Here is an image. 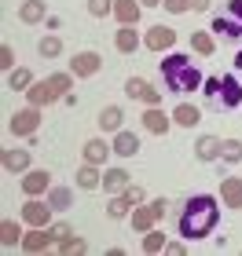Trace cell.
I'll list each match as a JSON object with an SVG mask.
<instances>
[{
  "mask_svg": "<svg viewBox=\"0 0 242 256\" xmlns=\"http://www.w3.org/2000/svg\"><path fill=\"white\" fill-rule=\"evenodd\" d=\"M136 44H140V37H136V30L132 26H125V30H118V52H136Z\"/></svg>",
  "mask_w": 242,
  "mask_h": 256,
  "instance_id": "cell-22",
  "label": "cell"
},
{
  "mask_svg": "<svg viewBox=\"0 0 242 256\" xmlns=\"http://www.w3.org/2000/svg\"><path fill=\"white\" fill-rule=\"evenodd\" d=\"M172 118H176V124H183V128H194L202 121V114H198V106H191V102H180V106L172 110Z\"/></svg>",
  "mask_w": 242,
  "mask_h": 256,
  "instance_id": "cell-12",
  "label": "cell"
},
{
  "mask_svg": "<svg viewBox=\"0 0 242 256\" xmlns=\"http://www.w3.org/2000/svg\"><path fill=\"white\" fill-rule=\"evenodd\" d=\"M125 198H129L132 205H140V202H143V190H140V187H125Z\"/></svg>",
  "mask_w": 242,
  "mask_h": 256,
  "instance_id": "cell-38",
  "label": "cell"
},
{
  "mask_svg": "<svg viewBox=\"0 0 242 256\" xmlns=\"http://www.w3.org/2000/svg\"><path fill=\"white\" fill-rule=\"evenodd\" d=\"M114 15H118L125 26H132V22L140 18V4H136V0H118V4H114Z\"/></svg>",
  "mask_w": 242,
  "mask_h": 256,
  "instance_id": "cell-14",
  "label": "cell"
},
{
  "mask_svg": "<svg viewBox=\"0 0 242 256\" xmlns=\"http://www.w3.org/2000/svg\"><path fill=\"white\" fill-rule=\"evenodd\" d=\"M161 77H165V88H169V92H180V96L205 84L202 70L194 66L187 55H180V52H172V55H165V59H161Z\"/></svg>",
  "mask_w": 242,
  "mask_h": 256,
  "instance_id": "cell-2",
  "label": "cell"
},
{
  "mask_svg": "<svg viewBox=\"0 0 242 256\" xmlns=\"http://www.w3.org/2000/svg\"><path fill=\"white\" fill-rule=\"evenodd\" d=\"M125 92H129V99H143V102H151V106H158V92L147 84V80H140V77H129L125 80Z\"/></svg>",
  "mask_w": 242,
  "mask_h": 256,
  "instance_id": "cell-6",
  "label": "cell"
},
{
  "mask_svg": "<svg viewBox=\"0 0 242 256\" xmlns=\"http://www.w3.org/2000/svg\"><path fill=\"white\" fill-rule=\"evenodd\" d=\"M99 128H107V132H121V110L118 106H107L99 114Z\"/></svg>",
  "mask_w": 242,
  "mask_h": 256,
  "instance_id": "cell-19",
  "label": "cell"
},
{
  "mask_svg": "<svg viewBox=\"0 0 242 256\" xmlns=\"http://www.w3.org/2000/svg\"><path fill=\"white\" fill-rule=\"evenodd\" d=\"M143 124H147V132L161 136V132H165V128H169V118H165V114H161V110H147V114H143Z\"/></svg>",
  "mask_w": 242,
  "mask_h": 256,
  "instance_id": "cell-18",
  "label": "cell"
},
{
  "mask_svg": "<svg viewBox=\"0 0 242 256\" xmlns=\"http://www.w3.org/2000/svg\"><path fill=\"white\" fill-rule=\"evenodd\" d=\"M19 18H22V22H41V18H44V4H41V0H26L22 11H19Z\"/></svg>",
  "mask_w": 242,
  "mask_h": 256,
  "instance_id": "cell-21",
  "label": "cell"
},
{
  "mask_svg": "<svg viewBox=\"0 0 242 256\" xmlns=\"http://www.w3.org/2000/svg\"><path fill=\"white\" fill-rule=\"evenodd\" d=\"M44 187H48V172H30V176L22 180V190L26 194H41Z\"/></svg>",
  "mask_w": 242,
  "mask_h": 256,
  "instance_id": "cell-20",
  "label": "cell"
},
{
  "mask_svg": "<svg viewBox=\"0 0 242 256\" xmlns=\"http://www.w3.org/2000/svg\"><path fill=\"white\" fill-rule=\"evenodd\" d=\"M161 4V0H143V8H158Z\"/></svg>",
  "mask_w": 242,
  "mask_h": 256,
  "instance_id": "cell-41",
  "label": "cell"
},
{
  "mask_svg": "<svg viewBox=\"0 0 242 256\" xmlns=\"http://www.w3.org/2000/svg\"><path fill=\"white\" fill-rule=\"evenodd\" d=\"M129 205H132V202H129V198H125V194H121V198H114V202H110V216H114V220L129 216Z\"/></svg>",
  "mask_w": 242,
  "mask_h": 256,
  "instance_id": "cell-28",
  "label": "cell"
},
{
  "mask_svg": "<svg viewBox=\"0 0 242 256\" xmlns=\"http://www.w3.org/2000/svg\"><path fill=\"white\" fill-rule=\"evenodd\" d=\"M161 4H165L169 11H176V15H180V11H187V8H194V0H161Z\"/></svg>",
  "mask_w": 242,
  "mask_h": 256,
  "instance_id": "cell-35",
  "label": "cell"
},
{
  "mask_svg": "<svg viewBox=\"0 0 242 256\" xmlns=\"http://www.w3.org/2000/svg\"><path fill=\"white\" fill-rule=\"evenodd\" d=\"M191 44H194V52L213 55V37H209V33H191Z\"/></svg>",
  "mask_w": 242,
  "mask_h": 256,
  "instance_id": "cell-27",
  "label": "cell"
},
{
  "mask_svg": "<svg viewBox=\"0 0 242 256\" xmlns=\"http://www.w3.org/2000/svg\"><path fill=\"white\" fill-rule=\"evenodd\" d=\"M37 124H41V114L37 110H19L15 118H11V132H15V136H30Z\"/></svg>",
  "mask_w": 242,
  "mask_h": 256,
  "instance_id": "cell-9",
  "label": "cell"
},
{
  "mask_svg": "<svg viewBox=\"0 0 242 256\" xmlns=\"http://www.w3.org/2000/svg\"><path fill=\"white\" fill-rule=\"evenodd\" d=\"M209 8V0H194V11H205Z\"/></svg>",
  "mask_w": 242,
  "mask_h": 256,
  "instance_id": "cell-39",
  "label": "cell"
},
{
  "mask_svg": "<svg viewBox=\"0 0 242 256\" xmlns=\"http://www.w3.org/2000/svg\"><path fill=\"white\" fill-rule=\"evenodd\" d=\"M70 70H74L77 77H92V74L99 70V55H96V52H81L77 59L70 62Z\"/></svg>",
  "mask_w": 242,
  "mask_h": 256,
  "instance_id": "cell-11",
  "label": "cell"
},
{
  "mask_svg": "<svg viewBox=\"0 0 242 256\" xmlns=\"http://www.w3.org/2000/svg\"><path fill=\"white\" fill-rule=\"evenodd\" d=\"M59 52H63L59 37H44V40H41V55H44V59H52V55H59Z\"/></svg>",
  "mask_w": 242,
  "mask_h": 256,
  "instance_id": "cell-29",
  "label": "cell"
},
{
  "mask_svg": "<svg viewBox=\"0 0 242 256\" xmlns=\"http://www.w3.org/2000/svg\"><path fill=\"white\" fill-rule=\"evenodd\" d=\"M114 150H118L121 158H136V150H140V139H136L132 132H118V139H114Z\"/></svg>",
  "mask_w": 242,
  "mask_h": 256,
  "instance_id": "cell-13",
  "label": "cell"
},
{
  "mask_svg": "<svg viewBox=\"0 0 242 256\" xmlns=\"http://www.w3.org/2000/svg\"><path fill=\"white\" fill-rule=\"evenodd\" d=\"M220 150H224V143H220V139H213V136H202V139H198V158H202V161L220 158Z\"/></svg>",
  "mask_w": 242,
  "mask_h": 256,
  "instance_id": "cell-15",
  "label": "cell"
},
{
  "mask_svg": "<svg viewBox=\"0 0 242 256\" xmlns=\"http://www.w3.org/2000/svg\"><path fill=\"white\" fill-rule=\"evenodd\" d=\"M4 165H8L11 172H19V168L30 165V154H26V150H11V154H4Z\"/></svg>",
  "mask_w": 242,
  "mask_h": 256,
  "instance_id": "cell-25",
  "label": "cell"
},
{
  "mask_svg": "<svg viewBox=\"0 0 242 256\" xmlns=\"http://www.w3.org/2000/svg\"><path fill=\"white\" fill-rule=\"evenodd\" d=\"M202 96L213 110H235L242 102V84L235 74H216V77H205Z\"/></svg>",
  "mask_w": 242,
  "mask_h": 256,
  "instance_id": "cell-3",
  "label": "cell"
},
{
  "mask_svg": "<svg viewBox=\"0 0 242 256\" xmlns=\"http://www.w3.org/2000/svg\"><path fill=\"white\" fill-rule=\"evenodd\" d=\"M81 249H85L81 238H63V252H81Z\"/></svg>",
  "mask_w": 242,
  "mask_h": 256,
  "instance_id": "cell-37",
  "label": "cell"
},
{
  "mask_svg": "<svg viewBox=\"0 0 242 256\" xmlns=\"http://www.w3.org/2000/svg\"><path fill=\"white\" fill-rule=\"evenodd\" d=\"M216 220H220V205H216V198L213 194H194V198L183 202L176 224H180V234L187 242H198L205 234H213Z\"/></svg>",
  "mask_w": 242,
  "mask_h": 256,
  "instance_id": "cell-1",
  "label": "cell"
},
{
  "mask_svg": "<svg viewBox=\"0 0 242 256\" xmlns=\"http://www.w3.org/2000/svg\"><path fill=\"white\" fill-rule=\"evenodd\" d=\"M161 212H165V198H158L151 208H136V212H132V227H136V230H147Z\"/></svg>",
  "mask_w": 242,
  "mask_h": 256,
  "instance_id": "cell-7",
  "label": "cell"
},
{
  "mask_svg": "<svg viewBox=\"0 0 242 256\" xmlns=\"http://www.w3.org/2000/svg\"><path fill=\"white\" fill-rule=\"evenodd\" d=\"M213 33L224 40H242V0H231L224 11L213 15Z\"/></svg>",
  "mask_w": 242,
  "mask_h": 256,
  "instance_id": "cell-4",
  "label": "cell"
},
{
  "mask_svg": "<svg viewBox=\"0 0 242 256\" xmlns=\"http://www.w3.org/2000/svg\"><path fill=\"white\" fill-rule=\"evenodd\" d=\"M103 187H107V190H125V187H129V172H125V168H107Z\"/></svg>",
  "mask_w": 242,
  "mask_h": 256,
  "instance_id": "cell-16",
  "label": "cell"
},
{
  "mask_svg": "<svg viewBox=\"0 0 242 256\" xmlns=\"http://www.w3.org/2000/svg\"><path fill=\"white\" fill-rule=\"evenodd\" d=\"M77 183H81V187H85V190H96V187H99L103 180H99V172L92 168V165H85V168L77 172Z\"/></svg>",
  "mask_w": 242,
  "mask_h": 256,
  "instance_id": "cell-24",
  "label": "cell"
},
{
  "mask_svg": "<svg viewBox=\"0 0 242 256\" xmlns=\"http://www.w3.org/2000/svg\"><path fill=\"white\" fill-rule=\"evenodd\" d=\"M52 238H55V234H41V230H37V234H30L26 242H22V246H26L30 252H37V249H48V246H52Z\"/></svg>",
  "mask_w": 242,
  "mask_h": 256,
  "instance_id": "cell-26",
  "label": "cell"
},
{
  "mask_svg": "<svg viewBox=\"0 0 242 256\" xmlns=\"http://www.w3.org/2000/svg\"><path fill=\"white\" fill-rule=\"evenodd\" d=\"M22 220L33 227H48V220H52V202L44 205V202H30L26 208H22Z\"/></svg>",
  "mask_w": 242,
  "mask_h": 256,
  "instance_id": "cell-8",
  "label": "cell"
},
{
  "mask_svg": "<svg viewBox=\"0 0 242 256\" xmlns=\"http://www.w3.org/2000/svg\"><path fill=\"white\" fill-rule=\"evenodd\" d=\"M85 161H88V165H99V161H107V146H103L99 139H92V143L85 146Z\"/></svg>",
  "mask_w": 242,
  "mask_h": 256,
  "instance_id": "cell-23",
  "label": "cell"
},
{
  "mask_svg": "<svg viewBox=\"0 0 242 256\" xmlns=\"http://www.w3.org/2000/svg\"><path fill=\"white\" fill-rule=\"evenodd\" d=\"M30 80H33V74H30V70H15V74H11V80H8V84H11V88L19 92V88H26Z\"/></svg>",
  "mask_w": 242,
  "mask_h": 256,
  "instance_id": "cell-32",
  "label": "cell"
},
{
  "mask_svg": "<svg viewBox=\"0 0 242 256\" xmlns=\"http://www.w3.org/2000/svg\"><path fill=\"white\" fill-rule=\"evenodd\" d=\"M172 40H176V33H172L169 26H154L151 33H147V48H154V52L172 48Z\"/></svg>",
  "mask_w": 242,
  "mask_h": 256,
  "instance_id": "cell-10",
  "label": "cell"
},
{
  "mask_svg": "<svg viewBox=\"0 0 242 256\" xmlns=\"http://www.w3.org/2000/svg\"><path fill=\"white\" fill-rule=\"evenodd\" d=\"M224 202L231 208H242V180H224Z\"/></svg>",
  "mask_w": 242,
  "mask_h": 256,
  "instance_id": "cell-17",
  "label": "cell"
},
{
  "mask_svg": "<svg viewBox=\"0 0 242 256\" xmlns=\"http://www.w3.org/2000/svg\"><path fill=\"white\" fill-rule=\"evenodd\" d=\"M220 158H224V161H238V158H242V143L227 139V143H224V150H220Z\"/></svg>",
  "mask_w": 242,
  "mask_h": 256,
  "instance_id": "cell-31",
  "label": "cell"
},
{
  "mask_svg": "<svg viewBox=\"0 0 242 256\" xmlns=\"http://www.w3.org/2000/svg\"><path fill=\"white\" fill-rule=\"evenodd\" d=\"M161 246H165V234H158V230H151V234H147V242H143L147 252H158Z\"/></svg>",
  "mask_w": 242,
  "mask_h": 256,
  "instance_id": "cell-33",
  "label": "cell"
},
{
  "mask_svg": "<svg viewBox=\"0 0 242 256\" xmlns=\"http://www.w3.org/2000/svg\"><path fill=\"white\" fill-rule=\"evenodd\" d=\"M48 202H52V208H66V205H70V190H66V187L52 190V194H48Z\"/></svg>",
  "mask_w": 242,
  "mask_h": 256,
  "instance_id": "cell-30",
  "label": "cell"
},
{
  "mask_svg": "<svg viewBox=\"0 0 242 256\" xmlns=\"http://www.w3.org/2000/svg\"><path fill=\"white\" fill-rule=\"evenodd\" d=\"M15 242H19V227L8 220V224H4V246H15Z\"/></svg>",
  "mask_w": 242,
  "mask_h": 256,
  "instance_id": "cell-36",
  "label": "cell"
},
{
  "mask_svg": "<svg viewBox=\"0 0 242 256\" xmlns=\"http://www.w3.org/2000/svg\"><path fill=\"white\" fill-rule=\"evenodd\" d=\"M235 70H238V74H242V52L235 55Z\"/></svg>",
  "mask_w": 242,
  "mask_h": 256,
  "instance_id": "cell-40",
  "label": "cell"
},
{
  "mask_svg": "<svg viewBox=\"0 0 242 256\" xmlns=\"http://www.w3.org/2000/svg\"><path fill=\"white\" fill-rule=\"evenodd\" d=\"M66 88H70V77H66V74H55V77H48V80H41L37 88H30V102H33V106L55 102V99L66 96Z\"/></svg>",
  "mask_w": 242,
  "mask_h": 256,
  "instance_id": "cell-5",
  "label": "cell"
},
{
  "mask_svg": "<svg viewBox=\"0 0 242 256\" xmlns=\"http://www.w3.org/2000/svg\"><path fill=\"white\" fill-rule=\"evenodd\" d=\"M88 11H92L96 18H103V15L110 11V0H88Z\"/></svg>",
  "mask_w": 242,
  "mask_h": 256,
  "instance_id": "cell-34",
  "label": "cell"
}]
</instances>
